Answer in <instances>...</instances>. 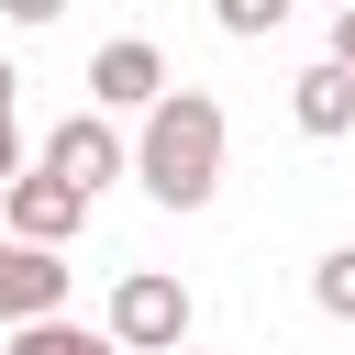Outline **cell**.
Returning a JSON list of instances; mask_svg holds the SVG:
<instances>
[{
  "label": "cell",
  "mask_w": 355,
  "mask_h": 355,
  "mask_svg": "<svg viewBox=\"0 0 355 355\" xmlns=\"http://www.w3.org/2000/svg\"><path fill=\"white\" fill-rule=\"evenodd\" d=\"M222 155H233V122H222L211 89H166V100L144 111V133H133V178H144V200H166V211H211Z\"/></svg>",
  "instance_id": "1"
},
{
  "label": "cell",
  "mask_w": 355,
  "mask_h": 355,
  "mask_svg": "<svg viewBox=\"0 0 355 355\" xmlns=\"http://www.w3.org/2000/svg\"><path fill=\"white\" fill-rule=\"evenodd\" d=\"M189 322H200L189 277H166V266H122V277H111V322H100V344H111V355H189Z\"/></svg>",
  "instance_id": "2"
},
{
  "label": "cell",
  "mask_w": 355,
  "mask_h": 355,
  "mask_svg": "<svg viewBox=\"0 0 355 355\" xmlns=\"http://www.w3.org/2000/svg\"><path fill=\"white\" fill-rule=\"evenodd\" d=\"M33 166H44V178H67L78 200H100L111 178H133V144H122L100 111H67V122L44 133V155H33Z\"/></svg>",
  "instance_id": "3"
},
{
  "label": "cell",
  "mask_w": 355,
  "mask_h": 355,
  "mask_svg": "<svg viewBox=\"0 0 355 355\" xmlns=\"http://www.w3.org/2000/svg\"><path fill=\"white\" fill-rule=\"evenodd\" d=\"M166 100V55L144 44V33H111L100 55H89V111L111 122V111H155Z\"/></svg>",
  "instance_id": "4"
},
{
  "label": "cell",
  "mask_w": 355,
  "mask_h": 355,
  "mask_svg": "<svg viewBox=\"0 0 355 355\" xmlns=\"http://www.w3.org/2000/svg\"><path fill=\"white\" fill-rule=\"evenodd\" d=\"M78 222H89V200H78L67 178H44V166H22V178H11V200H0V233H11V244H33V255H55Z\"/></svg>",
  "instance_id": "5"
},
{
  "label": "cell",
  "mask_w": 355,
  "mask_h": 355,
  "mask_svg": "<svg viewBox=\"0 0 355 355\" xmlns=\"http://www.w3.org/2000/svg\"><path fill=\"white\" fill-rule=\"evenodd\" d=\"M0 322H67V255H33V244H0Z\"/></svg>",
  "instance_id": "6"
},
{
  "label": "cell",
  "mask_w": 355,
  "mask_h": 355,
  "mask_svg": "<svg viewBox=\"0 0 355 355\" xmlns=\"http://www.w3.org/2000/svg\"><path fill=\"white\" fill-rule=\"evenodd\" d=\"M288 122L311 133V144H333V133H355V78L322 55V67H300L288 78Z\"/></svg>",
  "instance_id": "7"
},
{
  "label": "cell",
  "mask_w": 355,
  "mask_h": 355,
  "mask_svg": "<svg viewBox=\"0 0 355 355\" xmlns=\"http://www.w3.org/2000/svg\"><path fill=\"white\" fill-rule=\"evenodd\" d=\"M311 311H333V322H355V244H333V255L311 266Z\"/></svg>",
  "instance_id": "8"
},
{
  "label": "cell",
  "mask_w": 355,
  "mask_h": 355,
  "mask_svg": "<svg viewBox=\"0 0 355 355\" xmlns=\"http://www.w3.org/2000/svg\"><path fill=\"white\" fill-rule=\"evenodd\" d=\"M0 355H111V344H100V333H78V322H22Z\"/></svg>",
  "instance_id": "9"
},
{
  "label": "cell",
  "mask_w": 355,
  "mask_h": 355,
  "mask_svg": "<svg viewBox=\"0 0 355 355\" xmlns=\"http://www.w3.org/2000/svg\"><path fill=\"white\" fill-rule=\"evenodd\" d=\"M222 33H233V44H255V33H277V0H222Z\"/></svg>",
  "instance_id": "10"
},
{
  "label": "cell",
  "mask_w": 355,
  "mask_h": 355,
  "mask_svg": "<svg viewBox=\"0 0 355 355\" xmlns=\"http://www.w3.org/2000/svg\"><path fill=\"white\" fill-rule=\"evenodd\" d=\"M33 155H22V122H0V200H11V178H22Z\"/></svg>",
  "instance_id": "11"
},
{
  "label": "cell",
  "mask_w": 355,
  "mask_h": 355,
  "mask_svg": "<svg viewBox=\"0 0 355 355\" xmlns=\"http://www.w3.org/2000/svg\"><path fill=\"white\" fill-rule=\"evenodd\" d=\"M333 67H344V78H355V0H344V11H333Z\"/></svg>",
  "instance_id": "12"
},
{
  "label": "cell",
  "mask_w": 355,
  "mask_h": 355,
  "mask_svg": "<svg viewBox=\"0 0 355 355\" xmlns=\"http://www.w3.org/2000/svg\"><path fill=\"white\" fill-rule=\"evenodd\" d=\"M11 89H22V78H11V55H0V122H11Z\"/></svg>",
  "instance_id": "13"
},
{
  "label": "cell",
  "mask_w": 355,
  "mask_h": 355,
  "mask_svg": "<svg viewBox=\"0 0 355 355\" xmlns=\"http://www.w3.org/2000/svg\"><path fill=\"white\" fill-rule=\"evenodd\" d=\"M0 244H11V233H0Z\"/></svg>",
  "instance_id": "14"
},
{
  "label": "cell",
  "mask_w": 355,
  "mask_h": 355,
  "mask_svg": "<svg viewBox=\"0 0 355 355\" xmlns=\"http://www.w3.org/2000/svg\"><path fill=\"white\" fill-rule=\"evenodd\" d=\"M189 355H200V344H189Z\"/></svg>",
  "instance_id": "15"
}]
</instances>
